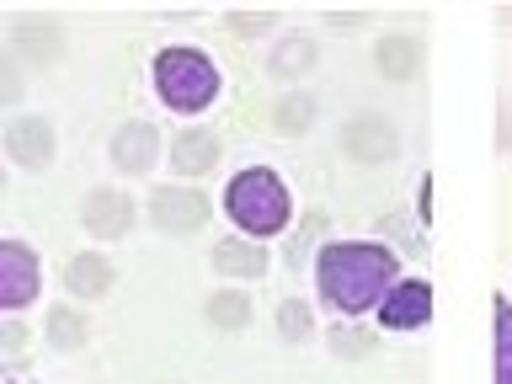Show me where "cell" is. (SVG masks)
<instances>
[{"label":"cell","mask_w":512,"mask_h":384,"mask_svg":"<svg viewBox=\"0 0 512 384\" xmlns=\"http://www.w3.org/2000/svg\"><path fill=\"white\" fill-rule=\"evenodd\" d=\"M278 326H283L288 342H304V336H310V310H304L299 299H288L283 310H278Z\"/></svg>","instance_id":"obj_21"},{"label":"cell","mask_w":512,"mask_h":384,"mask_svg":"<svg viewBox=\"0 0 512 384\" xmlns=\"http://www.w3.org/2000/svg\"><path fill=\"white\" fill-rule=\"evenodd\" d=\"M224 208H230V219L240 224V230H251V235H278L288 224V192H283V182L272 171L235 176Z\"/></svg>","instance_id":"obj_3"},{"label":"cell","mask_w":512,"mask_h":384,"mask_svg":"<svg viewBox=\"0 0 512 384\" xmlns=\"http://www.w3.org/2000/svg\"><path fill=\"white\" fill-rule=\"evenodd\" d=\"M411 59H416V54H411V43H406V38H395V43H384V48H379V70H384V75H406V70H411Z\"/></svg>","instance_id":"obj_22"},{"label":"cell","mask_w":512,"mask_h":384,"mask_svg":"<svg viewBox=\"0 0 512 384\" xmlns=\"http://www.w3.org/2000/svg\"><path fill=\"white\" fill-rule=\"evenodd\" d=\"M22 96V75H16V64L0 54V102H16Z\"/></svg>","instance_id":"obj_25"},{"label":"cell","mask_w":512,"mask_h":384,"mask_svg":"<svg viewBox=\"0 0 512 384\" xmlns=\"http://www.w3.org/2000/svg\"><path fill=\"white\" fill-rule=\"evenodd\" d=\"M80 219H86L91 235L118 240L128 230V219H134V203H128V192H118V187H96L86 198V208H80Z\"/></svg>","instance_id":"obj_7"},{"label":"cell","mask_w":512,"mask_h":384,"mask_svg":"<svg viewBox=\"0 0 512 384\" xmlns=\"http://www.w3.org/2000/svg\"><path fill=\"white\" fill-rule=\"evenodd\" d=\"M342 144H347V150L358 155V160H384V155L395 150L390 123H384V118H352L347 134H342Z\"/></svg>","instance_id":"obj_11"},{"label":"cell","mask_w":512,"mask_h":384,"mask_svg":"<svg viewBox=\"0 0 512 384\" xmlns=\"http://www.w3.org/2000/svg\"><path fill=\"white\" fill-rule=\"evenodd\" d=\"M16 38L27 43V54L38 59V64H54L59 59V32L54 27H38V22H22L16 27Z\"/></svg>","instance_id":"obj_20"},{"label":"cell","mask_w":512,"mask_h":384,"mask_svg":"<svg viewBox=\"0 0 512 384\" xmlns=\"http://www.w3.org/2000/svg\"><path fill=\"white\" fill-rule=\"evenodd\" d=\"M310 118H315V102L299 91H288L278 102V112H272V128H278V134H299V128H310Z\"/></svg>","instance_id":"obj_19"},{"label":"cell","mask_w":512,"mask_h":384,"mask_svg":"<svg viewBox=\"0 0 512 384\" xmlns=\"http://www.w3.org/2000/svg\"><path fill=\"white\" fill-rule=\"evenodd\" d=\"M208 320H214L219 331H240L251 320V299L235 294V288H230V294H214V299H208Z\"/></svg>","instance_id":"obj_17"},{"label":"cell","mask_w":512,"mask_h":384,"mask_svg":"<svg viewBox=\"0 0 512 384\" xmlns=\"http://www.w3.org/2000/svg\"><path fill=\"white\" fill-rule=\"evenodd\" d=\"M27 342H32V331L22 320H0V358H22Z\"/></svg>","instance_id":"obj_23"},{"label":"cell","mask_w":512,"mask_h":384,"mask_svg":"<svg viewBox=\"0 0 512 384\" xmlns=\"http://www.w3.org/2000/svg\"><path fill=\"white\" fill-rule=\"evenodd\" d=\"M6 150H11L16 160H22V166H48V155H54V128H48L43 118H22V123H11Z\"/></svg>","instance_id":"obj_10"},{"label":"cell","mask_w":512,"mask_h":384,"mask_svg":"<svg viewBox=\"0 0 512 384\" xmlns=\"http://www.w3.org/2000/svg\"><path fill=\"white\" fill-rule=\"evenodd\" d=\"M48 342L64 347V352L86 347V315L70 310V304H54V310H48Z\"/></svg>","instance_id":"obj_15"},{"label":"cell","mask_w":512,"mask_h":384,"mask_svg":"<svg viewBox=\"0 0 512 384\" xmlns=\"http://www.w3.org/2000/svg\"><path fill=\"white\" fill-rule=\"evenodd\" d=\"M502 112H496V134L502 150H512V11H502Z\"/></svg>","instance_id":"obj_14"},{"label":"cell","mask_w":512,"mask_h":384,"mask_svg":"<svg viewBox=\"0 0 512 384\" xmlns=\"http://www.w3.org/2000/svg\"><path fill=\"white\" fill-rule=\"evenodd\" d=\"M230 27H235V32H267L272 16H230Z\"/></svg>","instance_id":"obj_26"},{"label":"cell","mask_w":512,"mask_h":384,"mask_svg":"<svg viewBox=\"0 0 512 384\" xmlns=\"http://www.w3.org/2000/svg\"><path fill=\"white\" fill-rule=\"evenodd\" d=\"M214 160H219L214 128H187V134L171 139V166L182 171V176H203L208 166H214Z\"/></svg>","instance_id":"obj_9"},{"label":"cell","mask_w":512,"mask_h":384,"mask_svg":"<svg viewBox=\"0 0 512 384\" xmlns=\"http://www.w3.org/2000/svg\"><path fill=\"white\" fill-rule=\"evenodd\" d=\"M379 315H384V326H390V331H416V326H427V315H432V288H427L422 278L395 283L390 294H384Z\"/></svg>","instance_id":"obj_6"},{"label":"cell","mask_w":512,"mask_h":384,"mask_svg":"<svg viewBox=\"0 0 512 384\" xmlns=\"http://www.w3.org/2000/svg\"><path fill=\"white\" fill-rule=\"evenodd\" d=\"M155 86H160V96H166V107L198 112V107L214 102L219 70L198 54V48H166V54L155 59Z\"/></svg>","instance_id":"obj_2"},{"label":"cell","mask_w":512,"mask_h":384,"mask_svg":"<svg viewBox=\"0 0 512 384\" xmlns=\"http://www.w3.org/2000/svg\"><path fill=\"white\" fill-rule=\"evenodd\" d=\"M64 283H70V294L96 299V294H107V288H112V262L86 251V256H75V262L64 267Z\"/></svg>","instance_id":"obj_12"},{"label":"cell","mask_w":512,"mask_h":384,"mask_svg":"<svg viewBox=\"0 0 512 384\" xmlns=\"http://www.w3.org/2000/svg\"><path fill=\"white\" fill-rule=\"evenodd\" d=\"M150 219L166 235H192L208 219V198L203 192H187V187H160L150 198Z\"/></svg>","instance_id":"obj_5"},{"label":"cell","mask_w":512,"mask_h":384,"mask_svg":"<svg viewBox=\"0 0 512 384\" xmlns=\"http://www.w3.org/2000/svg\"><path fill=\"white\" fill-rule=\"evenodd\" d=\"M315 64V43L310 38H283V48L272 54V75H283V80H294L304 75Z\"/></svg>","instance_id":"obj_16"},{"label":"cell","mask_w":512,"mask_h":384,"mask_svg":"<svg viewBox=\"0 0 512 384\" xmlns=\"http://www.w3.org/2000/svg\"><path fill=\"white\" fill-rule=\"evenodd\" d=\"M214 267L230 272V278H262L267 256H262V246H251V240H219V246H214Z\"/></svg>","instance_id":"obj_13"},{"label":"cell","mask_w":512,"mask_h":384,"mask_svg":"<svg viewBox=\"0 0 512 384\" xmlns=\"http://www.w3.org/2000/svg\"><path fill=\"white\" fill-rule=\"evenodd\" d=\"M155 150H160V139H155L150 123H128V128H118V139H112V160H118V171H128V176L150 171Z\"/></svg>","instance_id":"obj_8"},{"label":"cell","mask_w":512,"mask_h":384,"mask_svg":"<svg viewBox=\"0 0 512 384\" xmlns=\"http://www.w3.org/2000/svg\"><path fill=\"white\" fill-rule=\"evenodd\" d=\"M331 347H336V358H363V352H368V336H363V331H336Z\"/></svg>","instance_id":"obj_24"},{"label":"cell","mask_w":512,"mask_h":384,"mask_svg":"<svg viewBox=\"0 0 512 384\" xmlns=\"http://www.w3.org/2000/svg\"><path fill=\"white\" fill-rule=\"evenodd\" d=\"M38 299V256L16 240H0V310Z\"/></svg>","instance_id":"obj_4"},{"label":"cell","mask_w":512,"mask_h":384,"mask_svg":"<svg viewBox=\"0 0 512 384\" xmlns=\"http://www.w3.org/2000/svg\"><path fill=\"white\" fill-rule=\"evenodd\" d=\"M496 384H512V299L496 294Z\"/></svg>","instance_id":"obj_18"},{"label":"cell","mask_w":512,"mask_h":384,"mask_svg":"<svg viewBox=\"0 0 512 384\" xmlns=\"http://www.w3.org/2000/svg\"><path fill=\"white\" fill-rule=\"evenodd\" d=\"M320 294L326 304H336L342 315H358L368 304H379L384 294L395 288V251L390 246H374V240H342V246H326L320 251Z\"/></svg>","instance_id":"obj_1"}]
</instances>
